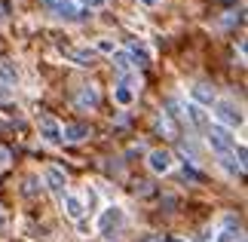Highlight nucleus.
I'll return each mask as SVG.
<instances>
[{"mask_svg": "<svg viewBox=\"0 0 248 242\" xmlns=\"http://www.w3.org/2000/svg\"><path fill=\"white\" fill-rule=\"evenodd\" d=\"M83 3H86V6H92V9H101V6H104V0H83Z\"/></svg>", "mask_w": 248, "mask_h": 242, "instance_id": "29", "label": "nucleus"}, {"mask_svg": "<svg viewBox=\"0 0 248 242\" xmlns=\"http://www.w3.org/2000/svg\"><path fill=\"white\" fill-rule=\"evenodd\" d=\"M83 138H89V126L86 123H68L62 129V141H83Z\"/></svg>", "mask_w": 248, "mask_h": 242, "instance_id": "4", "label": "nucleus"}, {"mask_svg": "<svg viewBox=\"0 0 248 242\" xmlns=\"http://www.w3.org/2000/svg\"><path fill=\"white\" fill-rule=\"evenodd\" d=\"M68 55L80 65H92V49H68Z\"/></svg>", "mask_w": 248, "mask_h": 242, "instance_id": "18", "label": "nucleus"}, {"mask_svg": "<svg viewBox=\"0 0 248 242\" xmlns=\"http://www.w3.org/2000/svg\"><path fill=\"white\" fill-rule=\"evenodd\" d=\"M156 129L163 132V135H169V138H175V135H178V129H175V123H171L169 113H163V117L156 120Z\"/></svg>", "mask_w": 248, "mask_h": 242, "instance_id": "14", "label": "nucleus"}, {"mask_svg": "<svg viewBox=\"0 0 248 242\" xmlns=\"http://www.w3.org/2000/svg\"><path fill=\"white\" fill-rule=\"evenodd\" d=\"M0 80L3 83H16L18 80V71H16V65L9 59H0Z\"/></svg>", "mask_w": 248, "mask_h": 242, "instance_id": "13", "label": "nucleus"}, {"mask_svg": "<svg viewBox=\"0 0 248 242\" xmlns=\"http://www.w3.org/2000/svg\"><path fill=\"white\" fill-rule=\"evenodd\" d=\"M25 193H28V196H37V178H28L25 181Z\"/></svg>", "mask_w": 248, "mask_h": 242, "instance_id": "24", "label": "nucleus"}, {"mask_svg": "<svg viewBox=\"0 0 248 242\" xmlns=\"http://www.w3.org/2000/svg\"><path fill=\"white\" fill-rule=\"evenodd\" d=\"M147 162H150V169H154V172H169L171 169V153H166V150H150L147 153Z\"/></svg>", "mask_w": 248, "mask_h": 242, "instance_id": "5", "label": "nucleus"}, {"mask_svg": "<svg viewBox=\"0 0 248 242\" xmlns=\"http://www.w3.org/2000/svg\"><path fill=\"white\" fill-rule=\"evenodd\" d=\"M233 150H236V157H239V169H242L245 160H248V150H245V147H233Z\"/></svg>", "mask_w": 248, "mask_h": 242, "instance_id": "27", "label": "nucleus"}, {"mask_svg": "<svg viewBox=\"0 0 248 242\" xmlns=\"http://www.w3.org/2000/svg\"><path fill=\"white\" fill-rule=\"evenodd\" d=\"M233 224H236V218L230 215V218L224 221V230H221V236H217V242H242V239H239L242 233H236V230H233Z\"/></svg>", "mask_w": 248, "mask_h": 242, "instance_id": "12", "label": "nucleus"}, {"mask_svg": "<svg viewBox=\"0 0 248 242\" xmlns=\"http://www.w3.org/2000/svg\"><path fill=\"white\" fill-rule=\"evenodd\" d=\"M9 98H13V92H9V89H6L3 83H0V104H6Z\"/></svg>", "mask_w": 248, "mask_h": 242, "instance_id": "26", "label": "nucleus"}, {"mask_svg": "<svg viewBox=\"0 0 248 242\" xmlns=\"http://www.w3.org/2000/svg\"><path fill=\"white\" fill-rule=\"evenodd\" d=\"M59 13H62V18H80L77 6H74V3H68V0H62V3H59Z\"/></svg>", "mask_w": 248, "mask_h": 242, "instance_id": "19", "label": "nucleus"}, {"mask_svg": "<svg viewBox=\"0 0 248 242\" xmlns=\"http://www.w3.org/2000/svg\"><path fill=\"white\" fill-rule=\"evenodd\" d=\"M135 193H141V196H150V193H154V184H150V181H141L138 187H135Z\"/></svg>", "mask_w": 248, "mask_h": 242, "instance_id": "22", "label": "nucleus"}, {"mask_svg": "<svg viewBox=\"0 0 248 242\" xmlns=\"http://www.w3.org/2000/svg\"><path fill=\"white\" fill-rule=\"evenodd\" d=\"M113 98H117L120 104H132V98H135V92H132L129 86H123V83H120L117 89H113Z\"/></svg>", "mask_w": 248, "mask_h": 242, "instance_id": "15", "label": "nucleus"}, {"mask_svg": "<svg viewBox=\"0 0 248 242\" xmlns=\"http://www.w3.org/2000/svg\"><path fill=\"white\" fill-rule=\"evenodd\" d=\"M129 59H135V62H138L141 67H144V65H150V59H147V52H144V49H138L135 43H132V55H129Z\"/></svg>", "mask_w": 248, "mask_h": 242, "instance_id": "20", "label": "nucleus"}, {"mask_svg": "<svg viewBox=\"0 0 248 242\" xmlns=\"http://www.w3.org/2000/svg\"><path fill=\"white\" fill-rule=\"evenodd\" d=\"M215 113H217V120H221L224 126H242V111L236 108L233 101H217L215 104Z\"/></svg>", "mask_w": 248, "mask_h": 242, "instance_id": "3", "label": "nucleus"}, {"mask_svg": "<svg viewBox=\"0 0 248 242\" xmlns=\"http://www.w3.org/2000/svg\"><path fill=\"white\" fill-rule=\"evenodd\" d=\"M208 144H212V150L217 153V157H230L233 147H236V141H233V135L224 129V126H217V123H208Z\"/></svg>", "mask_w": 248, "mask_h": 242, "instance_id": "1", "label": "nucleus"}, {"mask_svg": "<svg viewBox=\"0 0 248 242\" xmlns=\"http://www.w3.org/2000/svg\"><path fill=\"white\" fill-rule=\"evenodd\" d=\"M193 104H199V108H202V104H215V89H208V86H193Z\"/></svg>", "mask_w": 248, "mask_h": 242, "instance_id": "10", "label": "nucleus"}, {"mask_svg": "<svg viewBox=\"0 0 248 242\" xmlns=\"http://www.w3.org/2000/svg\"><path fill=\"white\" fill-rule=\"evenodd\" d=\"M141 3H144V6H156L159 0H141Z\"/></svg>", "mask_w": 248, "mask_h": 242, "instance_id": "31", "label": "nucleus"}, {"mask_svg": "<svg viewBox=\"0 0 248 242\" xmlns=\"http://www.w3.org/2000/svg\"><path fill=\"white\" fill-rule=\"evenodd\" d=\"M166 242H181V239H166Z\"/></svg>", "mask_w": 248, "mask_h": 242, "instance_id": "32", "label": "nucleus"}, {"mask_svg": "<svg viewBox=\"0 0 248 242\" xmlns=\"http://www.w3.org/2000/svg\"><path fill=\"white\" fill-rule=\"evenodd\" d=\"M98 49H101V52H110V55H113V43H110V40H101V43H98Z\"/></svg>", "mask_w": 248, "mask_h": 242, "instance_id": "28", "label": "nucleus"}, {"mask_svg": "<svg viewBox=\"0 0 248 242\" xmlns=\"http://www.w3.org/2000/svg\"><path fill=\"white\" fill-rule=\"evenodd\" d=\"M181 178H187V181H196V184H202L205 181V175L199 169H193V166H187L184 162V169H181Z\"/></svg>", "mask_w": 248, "mask_h": 242, "instance_id": "17", "label": "nucleus"}, {"mask_svg": "<svg viewBox=\"0 0 248 242\" xmlns=\"http://www.w3.org/2000/svg\"><path fill=\"white\" fill-rule=\"evenodd\" d=\"M9 160H13L9 147H0V169H6V166H9Z\"/></svg>", "mask_w": 248, "mask_h": 242, "instance_id": "23", "label": "nucleus"}, {"mask_svg": "<svg viewBox=\"0 0 248 242\" xmlns=\"http://www.w3.org/2000/svg\"><path fill=\"white\" fill-rule=\"evenodd\" d=\"M184 113H187V117H190V123H193L196 129H208V117H205V111L199 108V104H193V101H190Z\"/></svg>", "mask_w": 248, "mask_h": 242, "instance_id": "8", "label": "nucleus"}, {"mask_svg": "<svg viewBox=\"0 0 248 242\" xmlns=\"http://www.w3.org/2000/svg\"><path fill=\"white\" fill-rule=\"evenodd\" d=\"M46 184H49V190L55 193H64V172L62 169H46Z\"/></svg>", "mask_w": 248, "mask_h": 242, "instance_id": "9", "label": "nucleus"}, {"mask_svg": "<svg viewBox=\"0 0 248 242\" xmlns=\"http://www.w3.org/2000/svg\"><path fill=\"white\" fill-rule=\"evenodd\" d=\"M163 209H166V211H175V209H178V199H175V196H166V199H163Z\"/></svg>", "mask_w": 248, "mask_h": 242, "instance_id": "25", "label": "nucleus"}, {"mask_svg": "<svg viewBox=\"0 0 248 242\" xmlns=\"http://www.w3.org/2000/svg\"><path fill=\"white\" fill-rule=\"evenodd\" d=\"M6 16H9V6L3 3V0H0V18H6Z\"/></svg>", "mask_w": 248, "mask_h": 242, "instance_id": "30", "label": "nucleus"}, {"mask_svg": "<svg viewBox=\"0 0 248 242\" xmlns=\"http://www.w3.org/2000/svg\"><path fill=\"white\" fill-rule=\"evenodd\" d=\"M40 135H43L49 144H62V126L55 123V120H49V117L40 123Z\"/></svg>", "mask_w": 248, "mask_h": 242, "instance_id": "6", "label": "nucleus"}, {"mask_svg": "<svg viewBox=\"0 0 248 242\" xmlns=\"http://www.w3.org/2000/svg\"><path fill=\"white\" fill-rule=\"evenodd\" d=\"M113 65H117V71L129 74V67H132V59H129V52H113Z\"/></svg>", "mask_w": 248, "mask_h": 242, "instance_id": "16", "label": "nucleus"}, {"mask_svg": "<svg viewBox=\"0 0 248 242\" xmlns=\"http://www.w3.org/2000/svg\"><path fill=\"white\" fill-rule=\"evenodd\" d=\"M74 101H77V108H80V111H86V108H98V92H95L92 86H83Z\"/></svg>", "mask_w": 248, "mask_h": 242, "instance_id": "7", "label": "nucleus"}, {"mask_svg": "<svg viewBox=\"0 0 248 242\" xmlns=\"http://www.w3.org/2000/svg\"><path fill=\"white\" fill-rule=\"evenodd\" d=\"M64 211H68V218L71 221H80L86 215V209H83V202L77 196H64Z\"/></svg>", "mask_w": 248, "mask_h": 242, "instance_id": "11", "label": "nucleus"}, {"mask_svg": "<svg viewBox=\"0 0 248 242\" xmlns=\"http://www.w3.org/2000/svg\"><path fill=\"white\" fill-rule=\"evenodd\" d=\"M123 221H126V215H123V209L120 206H110L108 211H104V215L98 218V230H101V236L104 239H113V233H117V227L123 224Z\"/></svg>", "mask_w": 248, "mask_h": 242, "instance_id": "2", "label": "nucleus"}, {"mask_svg": "<svg viewBox=\"0 0 248 242\" xmlns=\"http://www.w3.org/2000/svg\"><path fill=\"white\" fill-rule=\"evenodd\" d=\"M221 166H224L227 172H233V175H236V172H242L239 162H233V157H221Z\"/></svg>", "mask_w": 248, "mask_h": 242, "instance_id": "21", "label": "nucleus"}]
</instances>
